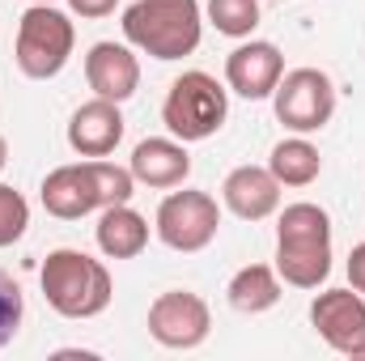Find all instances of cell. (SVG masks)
Here are the masks:
<instances>
[{"label":"cell","mask_w":365,"mask_h":361,"mask_svg":"<svg viewBox=\"0 0 365 361\" xmlns=\"http://www.w3.org/2000/svg\"><path fill=\"white\" fill-rule=\"evenodd\" d=\"M276 272L293 289H319L331 276V221L319 204L297 200L276 221Z\"/></svg>","instance_id":"cell-1"},{"label":"cell","mask_w":365,"mask_h":361,"mask_svg":"<svg viewBox=\"0 0 365 361\" xmlns=\"http://www.w3.org/2000/svg\"><path fill=\"white\" fill-rule=\"evenodd\" d=\"M204 9L200 0H132L123 9V39L153 56V60H182L200 47Z\"/></svg>","instance_id":"cell-2"},{"label":"cell","mask_w":365,"mask_h":361,"mask_svg":"<svg viewBox=\"0 0 365 361\" xmlns=\"http://www.w3.org/2000/svg\"><path fill=\"white\" fill-rule=\"evenodd\" d=\"M38 285H43L47 306L64 319H98L115 298L106 264L86 251H73V247H60L43 260Z\"/></svg>","instance_id":"cell-3"},{"label":"cell","mask_w":365,"mask_h":361,"mask_svg":"<svg viewBox=\"0 0 365 361\" xmlns=\"http://www.w3.org/2000/svg\"><path fill=\"white\" fill-rule=\"evenodd\" d=\"M230 115V90L212 77V73H182L162 102V123L170 128V136L191 145V141H208L212 132H221Z\"/></svg>","instance_id":"cell-4"},{"label":"cell","mask_w":365,"mask_h":361,"mask_svg":"<svg viewBox=\"0 0 365 361\" xmlns=\"http://www.w3.org/2000/svg\"><path fill=\"white\" fill-rule=\"evenodd\" d=\"M73 47H77V26L68 13H60L56 4H30L21 13L13 60L30 81H47V77L64 73Z\"/></svg>","instance_id":"cell-5"},{"label":"cell","mask_w":365,"mask_h":361,"mask_svg":"<svg viewBox=\"0 0 365 361\" xmlns=\"http://www.w3.org/2000/svg\"><path fill=\"white\" fill-rule=\"evenodd\" d=\"M272 106L276 119L297 132V136H310L319 128L331 123L336 115V86L323 68H293L280 77V86L272 90Z\"/></svg>","instance_id":"cell-6"},{"label":"cell","mask_w":365,"mask_h":361,"mask_svg":"<svg viewBox=\"0 0 365 361\" xmlns=\"http://www.w3.org/2000/svg\"><path fill=\"white\" fill-rule=\"evenodd\" d=\"M158 238L170 247V251H182V255H195L204 251L217 230H221V208L208 191H170L162 204H158V221H153Z\"/></svg>","instance_id":"cell-7"},{"label":"cell","mask_w":365,"mask_h":361,"mask_svg":"<svg viewBox=\"0 0 365 361\" xmlns=\"http://www.w3.org/2000/svg\"><path fill=\"white\" fill-rule=\"evenodd\" d=\"M212 332L208 302L191 289H166L149 306V336L162 349H200Z\"/></svg>","instance_id":"cell-8"},{"label":"cell","mask_w":365,"mask_h":361,"mask_svg":"<svg viewBox=\"0 0 365 361\" xmlns=\"http://www.w3.org/2000/svg\"><path fill=\"white\" fill-rule=\"evenodd\" d=\"M310 327L323 336L327 349L353 357L365 345V298L349 285V289H323L310 302Z\"/></svg>","instance_id":"cell-9"},{"label":"cell","mask_w":365,"mask_h":361,"mask_svg":"<svg viewBox=\"0 0 365 361\" xmlns=\"http://www.w3.org/2000/svg\"><path fill=\"white\" fill-rule=\"evenodd\" d=\"M284 77V56L276 43H264V39H251L242 47H234L225 56V86L251 102L259 98H272V90Z\"/></svg>","instance_id":"cell-10"},{"label":"cell","mask_w":365,"mask_h":361,"mask_svg":"<svg viewBox=\"0 0 365 361\" xmlns=\"http://www.w3.org/2000/svg\"><path fill=\"white\" fill-rule=\"evenodd\" d=\"M38 200L51 217L60 221H81L90 213H102V195H98V183L90 175V162H68V166H56L43 187H38Z\"/></svg>","instance_id":"cell-11"},{"label":"cell","mask_w":365,"mask_h":361,"mask_svg":"<svg viewBox=\"0 0 365 361\" xmlns=\"http://www.w3.org/2000/svg\"><path fill=\"white\" fill-rule=\"evenodd\" d=\"M123 141V111L110 98H90L68 119V145L81 158H110Z\"/></svg>","instance_id":"cell-12"},{"label":"cell","mask_w":365,"mask_h":361,"mask_svg":"<svg viewBox=\"0 0 365 361\" xmlns=\"http://www.w3.org/2000/svg\"><path fill=\"white\" fill-rule=\"evenodd\" d=\"M86 81H90L93 98L128 102L140 90V60L123 43H93L86 56Z\"/></svg>","instance_id":"cell-13"},{"label":"cell","mask_w":365,"mask_h":361,"mask_svg":"<svg viewBox=\"0 0 365 361\" xmlns=\"http://www.w3.org/2000/svg\"><path fill=\"white\" fill-rule=\"evenodd\" d=\"M221 200L242 221H264L280 208V183L268 166H238L221 183Z\"/></svg>","instance_id":"cell-14"},{"label":"cell","mask_w":365,"mask_h":361,"mask_svg":"<svg viewBox=\"0 0 365 361\" xmlns=\"http://www.w3.org/2000/svg\"><path fill=\"white\" fill-rule=\"evenodd\" d=\"M128 171L145 187H182L187 175H191V153L175 136H149L132 149Z\"/></svg>","instance_id":"cell-15"},{"label":"cell","mask_w":365,"mask_h":361,"mask_svg":"<svg viewBox=\"0 0 365 361\" xmlns=\"http://www.w3.org/2000/svg\"><path fill=\"white\" fill-rule=\"evenodd\" d=\"M93 238L106 260H136L149 247V221L132 204H106L93 225Z\"/></svg>","instance_id":"cell-16"},{"label":"cell","mask_w":365,"mask_h":361,"mask_svg":"<svg viewBox=\"0 0 365 361\" xmlns=\"http://www.w3.org/2000/svg\"><path fill=\"white\" fill-rule=\"evenodd\" d=\"M225 298L238 315H264L280 302V272L268 268V264H247V268L234 272Z\"/></svg>","instance_id":"cell-17"},{"label":"cell","mask_w":365,"mask_h":361,"mask_svg":"<svg viewBox=\"0 0 365 361\" xmlns=\"http://www.w3.org/2000/svg\"><path fill=\"white\" fill-rule=\"evenodd\" d=\"M268 171L276 175L280 187H310V183L319 179V171H323V158H319V149L306 141V136H284L280 145H272V153H268Z\"/></svg>","instance_id":"cell-18"},{"label":"cell","mask_w":365,"mask_h":361,"mask_svg":"<svg viewBox=\"0 0 365 361\" xmlns=\"http://www.w3.org/2000/svg\"><path fill=\"white\" fill-rule=\"evenodd\" d=\"M208 21L230 39H251L259 26V0H208Z\"/></svg>","instance_id":"cell-19"},{"label":"cell","mask_w":365,"mask_h":361,"mask_svg":"<svg viewBox=\"0 0 365 361\" xmlns=\"http://www.w3.org/2000/svg\"><path fill=\"white\" fill-rule=\"evenodd\" d=\"M30 225V204L17 187L0 183V247H13Z\"/></svg>","instance_id":"cell-20"},{"label":"cell","mask_w":365,"mask_h":361,"mask_svg":"<svg viewBox=\"0 0 365 361\" xmlns=\"http://www.w3.org/2000/svg\"><path fill=\"white\" fill-rule=\"evenodd\" d=\"M21 319H26V302H21V289L9 272H0V349L21 332Z\"/></svg>","instance_id":"cell-21"},{"label":"cell","mask_w":365,"mask_h":361,"mask_svg":"<svg viewBox=\"0 0 365 361\" xmlns=\"http://www.w3.org/2000/svg\"><path fill=\"white\" fill-rule=\"evenodd\" d=\"M115 4H119V0H68V9H73L77 17H110Z\"/></svg>","instance_id":"cell-22"},{"label":"cell","mask_w":365,"mask_h":361,"mask_svg":"<svg viewBox=\"0 0 365 361\" xmlns=\"http://www.w3.org/2000/svg\"><path fill=\"white\" fill-rule=\"evenodd\" d=\"M349 285L365 298V243H357V247L349 251Z\"/></svg>","instance_id":"cell-23"},{"label":"cell","mask_w":365,"mask_h":361,"mask_svg":"<svg viewBox=\"0 0 365 361\" xmlns=\"http://www.w3.org/2000/svg\"><path fill=\"white\" fill-rule=\"evenodd\" d=\"M4 162H9V145H4V136H0V171H4Z\"/></svg>","instance_id":"cell-24"},{"label":"cell","mask_w":365,"mask_h":361,"mask_svg":"<svg viewBox=\"0 0 365 361\" xmlns=\"http://www.w3.org/2000/svg\"><path fill=\"white\" fill-rule=\"evenodd\" d=\"M30 4H56V0H30Z\"/></svg>","instance_id":"cell-25"},{"label":"cell","mask_w":365,"mask_h":361,"mask_svg":"<svg viewBox=\"0 0 365 361\" xmlns=\"http://www.w3.org/2000/svg\"><path fill=\"white\" fill-rule=\"evenodd\" d=\"M353 357H365V345H361V349H357V353H353Z\"/></svg>","instance_id":"cell-26"}]
</instances>
